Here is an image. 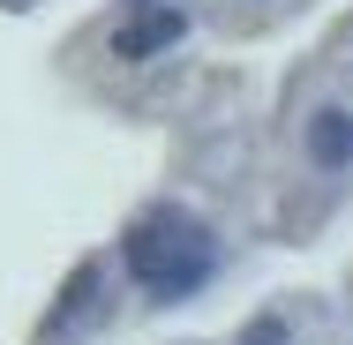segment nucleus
<instances>
[{"mask_svg":"<svg viewBox=\"0 0 353 345\" xmlns=\"http://www.w3.org/2000/svg\"><path fill=\"white\" fill-rule=\"evenodd\" d=\"M121 255H128V278H136L150 300H181V293H196L218 263V240L203 218H188V210H150L128 225V240H121Z\"/></svg>","mask_w":353,"mask_h":345,"instance_id":"obj_1","label":"nucleus"},{"mask_svg":"<svg viewBox=\"0 0 353 345\" xmlns=\"http://www.w3.org/2000/svg\"><path fill=\"white\" fill-rule=\"evenodd\" d=\"M308 158L331 165V173L353 165V113H346V105H323V113L308 121Z\"/></svg>","mask_w":353,"mask_h":345,"instance_id":"obj_2","label":"nucleus"},{"mask_svg":"<svg viewBox=\"0 0 353 345\" xmlns=\"http://www.w3.org/2000/svg\"><path fill=\"white\" fill-rule=\"evenodd\" d=\"M181 30H188V23H181L173 8H150L143 23H128V30L113 38V53H121V61H150V53H165V45L181 38Z\"/></svg>","mask_w":353,"mask_h":345,"instance_id":"obj_3","label":"nucleus"}]
</instances>
